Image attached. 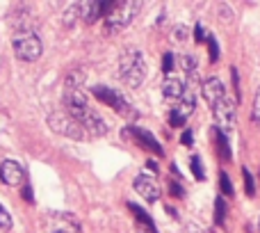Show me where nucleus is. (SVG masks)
Segmentation results:
<instances>
[{
    "label": "nucleus",
    "mask_w": 260,
    "mask_h": 233,
    "mask_svg": "<svg viewBox=\"0 0 260 233\" xmlns=\"http://www.w3.org/2000/svg\"><path fill=\"white\" fill-rule=\"evenodd\" d=\"M62 103H64L67 114H71L73 119L85 128V133H91V135H96V137L108 133V124H105L103 116L96 112V110H91L89 101H87L82 90H64Z\"/></svg>",
    "instance_id": "f257e3e1"
},
{
    "label": "nucleus",
    "mask_w": 260,
    "mask_h": 233,
    "mask_svg": "<svg viewBox=\"0 0 260 233\" xmlns=\"http://www.w3.org/2000/svg\"><path fill=\"white\" fill-rule=\"evenodd\" d=\"M119 78L130 90L142 85L144 78H146V60H144L142 50L130 48L121 55V60H119Z\"/></svg>",
    "instance_id": "f03ea898"
},
{
    "label": "nucleus",
    "mask_w": 260,
    "mask_h": 233,
    "mask_svg": "<svg viewBox=\"0 0 260 233\" xmlns=\"http://www.w3.org/2000/svg\"><path fill=\"white\" fill-rule=\"evenodd\" d=\"M142 9V3L139 0H126V3H117L114 12L105 18V32L108 35H117V32L126 30L130 23L135 21V16Z\"/></svg>",
    "instance_id": "7ed1b4c3"
},
{
    "label": "nucleus",
    "mask_w": 260,
    "mask_h": 233,
    "mask_svg": "<svg viewBox=\"0 0 260 233\" xmlns=\"http://www.w3.org/2000/svg\"><path fill=\"white\" fill-rule=\"evenodd\" d=\"M12 48L16 53V57L23 60V62H35L44 53V46H41V39L37 32H14Z\"/></svg>",
    "instance_id": "20e7f679"
},
{
    "label": "nucleus",
    "mask_w": 260,
    "mask_h": 233,
    "mask_svg": "<svg viewBox=\"0 0 260 233\" xmlns=\"http://www.w3.org/2000/svg\"><path fill=\"white\" fill-rule=\"evenodd\" d=\"M48 126L55 130L57 135H64L69 139H85L87 133L71 114H67L64 110H55L48 114Z\"/></svg>",
    "instance_id": "39448f33"
},
{
    "label": "nucleus",
    "mask_w": 260,
    "mask_h": 233,
    "mask_svg": "<svg viewBox=\"0 0 260 233\" xmlns=\"http://www.w3.org/2000/svg\"><path fill=\"white\" fill-rule=\"evenodd\" d=\"M212 114H215L217 128H219L224 135H229L231 130L235 128V119H238V101L226 96V99H221L219 103L212 105Z\"/></svg>",
    "instance_id": "423d86ee"
},
{
    "label": "nucleus",
    "mask_w": 260,
    "mask_h": 233,
    "mask_svg": "<svg viewBox=\"0 0 260 233\" xmlns=\"http://www.w3.org/2000/svg\"><path fill=\"white\" fill-rule=\"evenodd\" d=\"M91 92H94V96L101 101V103L110 105V108L117 110L121 116H135V108L114 90H110V87H105V85H96Z\"/></svg>",
    "instance_id": "0eeeda50"
},
{
    "label": "nucleus",
    "mask_w": 260,
    "mask_h": 233,
    "mask_svg": "<svg viewBox=\"0 0 260 233\" xmlns=\"http://www.w3.org/2000/svg\"><path fill=\"white\" fill-rule=\"evenodd\" d=\"M0 181L9 188H23L25 185V169L16 160H3L0 162Z\"/></svg>",
    "instance_id": "6e6552de"
},
{
    "label": "nucleus",
    "mask_w": 260,
    "mask_h": 233,
    "mask_svg": "<svg viewBox=\"0 0 260 233\" xmlns=\"http://www.w3.org/2000/svg\"><path fill=\"white\" fill-rule=\"evenodd\" d=\"M133 188H135V192H137L142 199H146L148 203L157 201V199H160V194H162L160 192V183H157L155 176L148 174V171H144V174H139L137 179H135Z\"/></svg>",
    "instance_id": "1a4fd4ad"
},
{
    "label": "nucleus",
    "mask_w": 260,
    "mask_h": 233,
    "mask_svg": "<svg viewBox=\"0 0 260 233\" xmlns=\"http://www.w3.org/2000/svg\"><path fill=\"white\" fill-rule=\"evenodd\" d=\"M201 92H203V99L208 101V103H210V108L215 103H219L221 99H226V87H224V82L219 80V78H206V80H203V87H201Z\"/></svg>",
    "instance_id": "9d476101"
},
{
    "label": "nucleus",
    "mask_w": 260,
    "mask_h": 233,
    "mask_svg": "<svg viewBox=\"0 0 260 233\" xmlns=\"http://www.w3.org/2000/svg\"><path fill=\"white\" fill-rule=\"evenodd\" d=\"M130 135L135 137V142L139 144L142 149H146V151H153L155 156H162V147H160V142H157L155 137H153L148 130H144V128H139V126H130Z\"/></svg>",
    "instance_id": "9b49d317"
},
{
    "label": "nucleus",
    "mask_w": 260,
    "mask_h": 233,
    "mask_svg": "<svg viewBox=\"0 0 260 233\" xmlns=\"http://www.w3.org/2000/svg\"><path fill=\"white\" fill-rule=\"evenodd\" d=\"M78 5H80V18L85 23H94L99 18H103V7H101L99 0H85V3Z\"/></svg>",
    "instance_id": "f8f14e48"
},
{
    "label": "nucleus",
    "mask_w": 260,
    "mask_h": 233,
    "mask_svg": "<svg viewBox=\"0 0 260 233\" xmlns=\"http://www.w3.org/2000/svg\"><path fill=\"white\" fill-rule=\"evenodd\" d=\"M162 94H165V99H169V101H178L180 96L185 94L183 80H178V78H167V80L162 82Z\"/></svg>",
    "instance_id": "ddd939ff"
},
{
    "label": "nucleus",
    "mask_w": 260,
    "mask_h": 233,
    "mask_svg": "<svg viewBox=\"0 0 260 233\" xmlns=\"http://www.w3.org/2000/svg\"><path fill=\"white\" fill-rule=\"evenodd\" d=\"M194 108H197V101H194V94H192V92H185V94L178 99V103H176L174 112H176V114H180L185 121H187V116H192Z\"/></svg>",
    "instance_id": "4468645a"
},
{
    "label": "nucleus",
    "mask_w": 260,
    "mask_h": 233,
    "mask_svg": "<svg viewBox=\"0 0 260 233\" xmlns=\"http://www.w3.org/2000/svg\"><path fill=\"white\" fill-rule=\"evenodd\" d=\"M178 67H180V71H183L185 76L194 78V73H197V67H199L197 55H192V53L180 55V57H178Z\"/></svg>",
    "instance_id": "2eb2a0df"
},
{
    "label": "nucleus",
    "mask_w": 260,
    "mask_h": 233,
    "mask_svg": "<svg viewBox=\"0 0 260 233\" xmlns=\"http://www.w3.org/2000/svg\"><path fill=\"white\" fill-rule=\"evenodd\" d=\"M130 213H133L135 217H137V226H146L148 231H155V224H153V217L148 215L146 211H142L139 206H135V203H128Z\"/></svg>",
    "instance_id": "dca6fc26"
},
{
    "label": "nucleus",
    "mask_w": 260,
    "mask_h": 233,
    "mask_svg": "<svg viewBox=\"0 0 260 233\" xmlns=\"http://www.w3.org/2000/svg\"><path fill=\"white\" fill-rule=\"evenodd\" d=\"M85 71H69L67 73V80H64V87L67 90H82V85H85Z\"/></svg>",
    "instance_id": "f3484780"
},
{
    "label": "nucleus",
    "mask_w": 260,
    "mask_h": 233,
    "mask_svg": "<svg viewBox=\"0 0 260 233\" xmlns=\"http://www.w3.org/2000/svg\"><path fill=\"white\" fill-rule=\"evenodd\" d=\"M80 18V5H69L67 7V12H64V16H62V25L64 27H73L76 25V21Z\"/></svg>",
    "instance_id": "a211bd4d"
},
{
    "label": "nucleus",
    "mask_w": 260,
    "mask_h": 233,
    "mask_svg": "<svg viewBox=\"0 0 260 233\" xmlns=\"http://www.w3.org/2000/svg\"><path fill=\"white\" fill-rule=\"evenodd\" d=\"M215 135H217V149H219V153H221V158L224 160H231V147H229V135H224L219 128L215 130Z\"/></svg>",
    "instance_id": "6ab92c4d"
},
{
    "label": "nucleus",
    "mask_w": 260,
    "mask_h": 233,
    "mask_svg": "<svg viewBox=\"0 0 260 233\" xmlns=\"http://www.w3.org/2000/svg\"><path fill=\"white\" fill-rule=\"evenodd\" d=\"M53 217H55V220H59L62 224L71 226L73 231H80V222H78V217L71 215V213H53Z\"/></svg>",
    "instance_id": "aec40b11"
},
{
    "label": "nucleus",
    "mask_w": 260,
    "mask_h": 233,
    "mask_svg": "<svg viewBox=\"0 0 260 233\" xmlns=\"http://www.w3.org/2000/svg\"><path fill=\"white\" fill-rule=\"evenodd\" d=\"M189 169H192V174H194V179H197V181H203V179H206V169H203L201 158H199V156H192V158H189Z\"/></svg>",
    "instance_id": "412c9836"
},
{
    "label": "nucleus",
    "mask_w": 260,
    "mask_h": 233,
    "mask_svg": "<svg viewBox=\"0 0 260 233\" xmlns=\"http://www.w3.org/2000/svg\"><path fill=\"white\" fill-rule=\"evenodd\" d=\"M224 220H226V201H224V197H217V201H215V224L224 226Z\"/></svg>",
    "instance_id": "4be33fe9"
},
{
    "label": "nucleus",
    "mask_w": 260,
    "mask_h": 233,
    "mask_svg": "<svg viewBox=\"0 0 260 233\" xmlns=\"http://www.w3.org/2000/svg\"><path fill=\"white\" fill-rule=\"evenodd\" d=\"M242 176H244V192H247V197H253L256 194V183H253V176L247 167L242 169Z\"/></svg>",
    "instance_id": "5701e85b"
},
{
    "label": "nucleus",
    "mask_w": 260,
    "mask_h": 233,
    "mask_svg": "<svg viewBox=\"0 0 260 233\" xmlns=\"http://www.w3.org/2000/svg\"><path fill=\"white\" fill-rule=\"evenodd\" d=\"M219 188H221V192H224L226 197H231V194H233V185H231V179H229V174H226V171H219Z\"/></svg>",
    "instance_id": "b1692460"
},
{
    "label": "nucleus",
    "mask_w": 260,
    "mask_h": 233,
    "mask_svg": "<svg viewBox=\"0 0 260 233\" xmlns=\"http://www.w3.org/2000/svg\"><path fill=\"white\" fill-rule=\"evenodd\" d=\"M0 229H3V231L12 229V215H9V213L3 208V203H0Z\"/></svg>",
    "instance_id": "393cba45"
},
{
    "label": "nucleus",
    "mask_w": 260,
    "mask_h": 233,
    "mask_svg": "<svg viewBox=\"0 0 260 233\" xmlns=\"http://www.w3.org/2000/svg\"><path fill=\"white\" fill-rule=\"evenodd\" d=\"M208 50H210V62H217L219 60V46H217L215 37H208Z\"/></svg>",
    "instance_id": "a878e982"
},
{
    "label": "nucleus",
    "mask_w": 260,
    "mask_h": 233,
    "mask_svg": "<svg viewBox=\"0 0 260 233\" xmlns=\"http://www.w3.org/2000/svg\"><path fill=\"white\" fill-rule=\"evenodd\" d=\"M171 39L178 41V44H180V41H185V39H187V27H185V25H176L174 32H171Z\"/></svg>",
    "instance_id": "bb28decb"
},
{
    "label": "nucleus",
    "mask_w": 260,
    "mask_h": 233,
    "mask_svg": "<svg viewBox=\"0 0 260 233\" xmlns=\"http://www.w3.org/2000/svg\"><path fill=\"white\" fill-rule=\"evenodd\" d=\"M251 119L256 121V124H260V87H258L256 96H253V110H251Z\"/></svg>",
    "instance_id": "cd10ccee"
},
{
    "label": "nucleus",
    "mask_w": 260,
    "mask_h": 233,
    "mask_svg": "<svg viewBox=\"0 0 260 233\" xmlns=\"http://www.w3.org/2000/svg\"><path fill=\"white\" fill-rule=\"evenodd\" d=\"M194 41H197V44L208 41V32H206V27H203L201 23H197V27H194Z\"/></svg>",
    "instance_id": "c85d7f7f"
},
{
    "label": "nucleus",
    "mask_w": 260,
    "mask_h": 233,
    "mask_svg": "<svg viewBox=\"0 0 260 233\" xmlns=\"http://www.w3.org/2000/svg\"><path fill=\"white\" fill-rule=\"evenodd\" d=\"M174 53H165L162 55V71L165 73H171V69H174Z\"/></svg>",
    "instance_id": "c756f323"
},
{
    "label": "nucleus",
    "mask_w": 260,
    "mask_h": 233,
    "mask_svg": "<svg viewBox=\"0 0 260 233\" xmlns=\"http://www.w3.org/2000/svg\"><path fill=\"white\" fill-rule=\"evenodd\" d=\"M231 78H233V90H235V101H238L240 99V96H242V94H240V73H238V69H231Z\"/></svg>",
    "instance_id": "7c9ffc66"
},
{
    "label": "nucleus",
    "mask_w": 260,
    "mask_h": 233,
    "mask_svg": "<svg viewBox=\"0 0 260 233\" xmlns=\"http://www.w3.org/2000/svg\"><path fill=\"white\" fill-rule=\"evenodd\" d=\"M169 124L174 126V128H178V126H185V119H183L180 114H176L174 110H171V112H169Z\"/></svg>",
    "instance_id": "2f4dec72"
},
{
    "label": "nucleus",
    "mask_w": 260,
    "mask_h": 233,
    "mask_svg": "<svg viewBox=\"0 0 260 233\" xmlns=\"http://www.w3.org/2000/svg\"><path fill=\"white\" fill-rule=\"evenodd\" d=\"M180 142H183L185 147H192V144H194V133H192V130L185 128V133L180 135Z\"/></svg>",
    "instance_id": "473e14b6"
},
{
    "label": "nucleus",
    "mask_w": 260,
    "mask_h": 233,
    "mask_svg": "<svg viewBox=\"0 0 260 233\" xmlns=\"http://www.w3.org/2000/svg\"><path fill=\"white\" fill-rule=\"evenodd\" d=\"M169 192L174 194V197H183V194H185V190L180 188V185L176 183V181H169Z\"/></svg>",
    "instance_id": "72a5a7b5"
},
{
    "label": "nucleus",
    "mask_w": 260,
    "mask_h": 233,
    "mask_svg": "<svg viewBox=\"0 0 260 233\" xmlns=\"http://www.w3.org/2000/svg\"><path fill=\"white\" fill-rule=\"evenodd\" d=\"M21 194H23V199H25L27 203H32V201H35V197H32V188H30V185H27V183L21 188Z\"/></svg>",
    "instance_id": "f704fd0d"
},
{
    "label": "nucleus",
    "mask_w": 260,
    "mask_h": 233,
    "mask_svg": "<svg viewBox=\"0 0 260 233\" xmlns=\"http://www.w3.org/2000/svg\"><path fill=\"white\" fill-rule=\"evenodd\" d=\"M224 14V21H231L233 18V14H231V9H229V5H219V16Z\"/></svg>",
    "instance_id": "c9c22d12"
},
{
    "label": "nucleus",
    "mask_w": 260,
    "mask_h": 233,
    "mask_svg": "<svg viewBox=\"0 0 260 233\" xmlns=\"http://www.w3.org/2000/svg\"><path fill=\"white\" fill-rule=\"evenodd\" d=\"M146 167L153 171V174H155V171H157V162H155V160H146Z\"/></svg>",
    "instance_id": "e433bc0d"
},
{
    "label": "nucleus",
    "mask_w": 260,
    "mask_h": 233,
    "mask_svg": "<svg viewBox=\"0 0 260 233\" xmlns=\"http://www.w3.org/2000/svg\"><path fill=\"white\" fill-rule=\"evenodd\" d=\"M137 233H157V231H148L146 226H137Z\"/></svg>",
    "instance_id": "4c0bfd02"
},
{
    "label": "nucleus",
    "mask_w": 260,
    "mask_h": 233,
    "mask_svg": "<svg viewBox=\"0 0 260 233\" xmlns=\"http://www.w3.org/2000/svg\"><path fill=\"white\" fill-rule=\"evenodd\" d=\"M55 233H62V231H55Z\"/></svg>",
    "instance_id": "58836bf2"
},
{
    "label": "nucleus",
    "mask_w": 260,
    "mask_h": 233,
    "mask_svg": "<svg viewBox=\"0 0 260 233\" xmlns=\"http://www.w3.org/2000/svg\"><path fill=\"white\" fill-rule=\"evenodd\" d=\"M258 229H260V222H258Z\"/></svg>",
    "instance_id": "ea45409f"
}]
</instances>
